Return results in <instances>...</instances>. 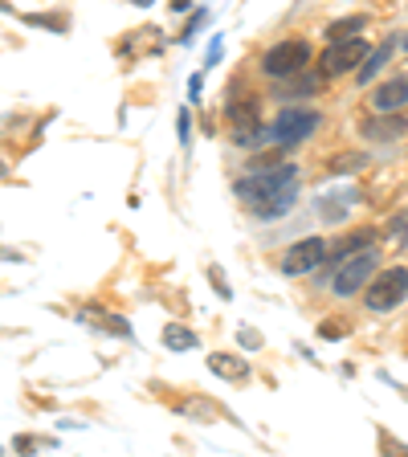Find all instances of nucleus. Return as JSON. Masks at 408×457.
Masks as SVG:
<instances>
[{
	"instance_id": "nucleus-16",
	"label": "nucleus",
	"mask_w": 408,
	"mask_h": 457,
	"mask_svg": "<svg viewBox=\"0 0 408 457\" xmlns=\"http://www.w3.org/2000/svg\"><path fill=\"white\" fill-rule=\"evenodd\" d=\"M200 90H204V82H200V78H192V82H188V98H192V103L200 98Z\"/></svg>"
},
{
	"instance_id": "nucleus-5",
	"label": "nucleus",
	"mask_w": 408,
	"mask_h": 457,
	"mask_svg": "<svg viewBox=\"0 0 408 457\" xmlns=\"http://www.w3.org/2000/svg\"><path fill=\"white\" fill-rule=\"evenodd\" d=\"M306 62H311V46H306L303 37H286L266 49L262 70H266L270 78H290V74H303Z\"/></svg>"
},
{
	"instance_id": "nucleus-15",
	"label": "nucleus",
	"mask_w": 408,
	"mask_h": 457,
	"mask_svg": "<svg viewBox=\"0 0 408 457\" xmlns=\"http://www.w3.org/2000/svg\"><path fill=\"white\" fill-rule=\"evenodd\" d=\"M212 282H217V295H221V298H229V295H233V290H229V286H225V278H221V270H212Z\"/></svg>"
},
{
	"instance_id": "nucleus-7",
	"label": "nucleus",
	"mask_w": 408,
	"mask_h": 457,
	"mask_svg": "<svg viewBox=\"0 0 408 457\" xmlns=\"http://www.w3.org/2000/svg\"><path fill=\"white\" fill-rule=\"evenodd\" d=\"M368 54H371V49H368V41H363V37L331 41L319 66H323V74H327V78H335V74H347V70H355V66H360V62H363V57H368Z\"/></svg>"
},
{
	"instance_id": "nucleus-2",
	"label": "nucleus",
	"mask_w": 408,
	"mask_h": 457,
	"mask_svg": "<svg viewBox=\"0 0 408 457\" xmlns=\"http://www.w3.org/2000/svg\"><path fill=\"white\" fill-rule=\"evenodd\" d=\"M371 270H376V249H371V245H363V249H355V253L339 257V262H331V290L339 298L360 295L363 286H368Z\"/></svg>"
},
{
	"instance_id": "nucleus-14",
	"label": "nucleus",
	"mask_w": 408,
	"mask_h": 457,
	"mask_svg": "<svg viewBox=\"0 0 408 457\" xmlns=\"http://www.w3.org/2000/svg\"><path fill=\"white\" fill-rule=\"evenodd\" d=\"M368 25V17H343V21H335L331 29H327V37L331 41H347V37H360V29Z\"/></svg>"
},
{
	"instance_id": "nucleus-3",
	"label": "nucleus",
	"mask_w": 408,
	"mask_h": 457,
	"mask_svg": "<svg viewBox=\"0 0 408 457\" xmlns=\"http://www.w3.org/2000/svg\"><path fill=\"white\" fill-rule=\"evenodd\" d=\"M323 123V114L311 111V106H286L270 127H262V139L257 143H298Z\"/></svg>"
},
{
	"instance_id": "nucleus-13",
	"label": "nucleus",
	"mask_w": 408,
	"mask_h": 457,
	"mask_svg": "<svg viewBox=\"0 0 408 457\" xmlns=\"http://www.w3.org/2000/svg\"><path fill=\"white\" fill-rule=\"evenodd\" d=\"M163 347H171V352H192V347H196V331H188V327H180V323H163Z\"/></svg>"
},
{
	"instance_id": "nucleus-8",
	"label": "nucleus",
	"mask_w": 408,
	"mask_h": 457,
	"mask_svg": "<svg viewBox=\"0 0 408 457\" xmlns=\"http://www.w3.org/2000/svg\"><path fill=\"white\" fill-rule=\"evenodd\" d=\"M327 253H331V249H327V241L323 237H306V241H298V245H290L282 253V274H311L314 266H323L327 262Z\"/></svg>"
},
{
	"instance_id": "nucleus-6",
	"label": "nucleus",
	"mask_w": 408,
	"mask_h": 457,
	"mask_svg": "<svg viewBox=\"0 0 408 457\" xmlns=\"http://www.w3.org/2000/svg\"><path fill=\"white\" fill-rule=\"evenodd\" d=\"M225 119H229V127H233V139L237 143H257L262 139V111H257V103L249 95L233 98V103L225 106Z\"/></svg>"
},
{
	"instance_id": "nucleus-18",
	"label": "nucleus",
	"mask_w": 408,
	"mask_h": 457,
	"mask_svg": "<svg viewBox=\"0 0 408 457\" xmlns=\"http://www.w3.org/2000/svg\"><path fill=\"white\" fill-rule=\"evenodd\" d=\"M404 217H408V212H404Z\"/></svg>"
},
{
	"instance_id": "nucleus-11",
	"label": "nucleus",
	"mask_w": 408,
	"mask_h": 457,
	"mask_svg": "<svg viewBox=\"0 0 408 457\" xmlns=\"http://www.w3.org/2000/svg\"><path fill=\"white\" fill-rule=\"evenodd\" d=\"M392 54H396V41H392V37H388V41H380V46H376L368 57H363V66H360V82H371V78H376L384 66H388V57H392Z\"/></svg>"
},
{
	"instance_id": "nucleus-1",
	"label": "nucleus",
	"mask_w": 408,
	"mask_h": 457,
	"mask_svg": "<svg viewBox=\"0 0 408 457\" xmlns=\"http://www.w3.org/2000/svg\"><path fill=\"white\" fill-rule=\"evenodd\" d=\"M237 200L246 209H254L262 220L286 217L298 200V168L295 163H270V168H254L249 176L237 180Z\"/></svg>"
},
{
	"instance_id": "nucleus-9",
	"label": "nucleus",
	"mask_w": 408,
	"mask_h": 457,
	"mask_svg": "<svg viewBox=\"0 0 408 457\" xmlns=\"http://www.w3.org/2000/svg\"><path fill=\"white\" fill-rule=\"evenodd\" d=\"M371 106H376V111H384V114H392V111H400V106H408V78L396 74L392 82H384L380 90L371 95Z\"/></svg>"
},
{
	"instance_id": "nucleus-12",
	"label": "nucleus",
	"mask_w": 408,
	"mask_h": 457,
	"mask_svg": "<svg viewBox=\"0 0 408 457\" xmlns=\"http://www.w3.org/2000/svg\"><path fill=\"white\" fill-rule=\"evenodd\" d=\"M408 131V119L404 114H392V119H371V123H363V135L368 139H396V135Z\"/></svg>"
},
{
	"instance_id": "nucleus-10",
	"label": "nucleus",
	"mask_w": 408,
	"mask_h": 457,
	"mask_svg": "<svg viewBox=\"0 0 408 457\" xmlns=\"http://www.w3.org/2000/svg\"><path fill=\"white\" fill-rule=\"evenodd\" d=\"M209 368L217 371L221 380H249V363L241 355H229V352H217L209 355Z\"/></svg>"
},
{
	"instance_id": "nucleus-4",
	"label": "nucleus",
	"mask_w": 408,
	"mask_h": 457,
	"mask_svg": "<svg viewBox=\"0 0 408 457\" xmlns=\"http://www.w3.org/2000/svg\"><path fill=\"white\" fill-rule=\"evenodd\" d=\"M404 298H408V270L404 266L384 270L376 282L363 286V303H368V311H396Z\"/></svg>"
},
{
	"instance_id": "nucleus-17",
	"label": "nucleus",
	"mask_w": 408,
	"mask_h": 457,
	"mask_svg": "<svg viewBox=\"0 0 408 457\" xmlns=\"http://www.w3.org/2000/svg\"><path fill=\"white\" fill-rule=\"evenodd\" d=\"M135 4H143V9H147V4H152V0H135Z\"/></svg>"
}]
</instances>
